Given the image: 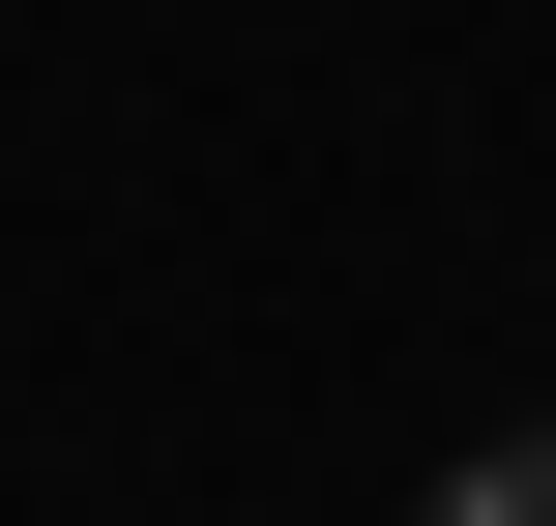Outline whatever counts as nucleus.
<instances>
[{"instance_id":"1","label":"nucleus","mask_w":556,"mask_h":526,"mask_svg":"<svg viewBox=\"0 0 556 526\" xmlns=\"http://www.w3.org/2000/svg\"><path fill=\"white\" fill-rule=\"evenodd\" d=\"M440 526H556V439H498V469H440Z\"/></svg>"}]
</instances>
